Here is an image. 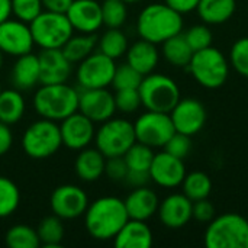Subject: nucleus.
<instances>
[{
    "label": "nucleus",
    "mask_w": 248,
    "mask_h": 248,
    "mask_svg": "<svg viewBox=\"0 0 248 248\" xmlns=\"http://www.w3.org/2000/svg\"><path fill=\"white\" fill-rule=\"evenodd\" d=\"M128 219L125 202L116 196L99 198L84 212L86 230L90 237L99 241L113 240Z\"/></svg>",
    "instance_id": "nucleus-1"
},
{
    "label": "nucleus",
    "mask_w": 248,
    "mask_h": 248,
    "mask_svg": "<svg viewBox=\"0 0 248 248\" xmlns=\"http://www.w3.org/2000/svg\"><path fill=\"white\" fill-rule=\"evenodd\" d=\"M183 17L166 3H153L144 7L137 20V31L141 39L153 44H163L169 38L180 33Z\"/></svg>",
    "instance_id": "nucleus-2"
},
{
    "label": "nucleus",
    "mask_w": 248,
    "mask_h": 248,
    "mask_svg": "<svg viewBox=\"0 0 248 248\" xmlns=\"http://www.w3.org/2000/svg\"><path fill=\"white\" fill-rule=\"evenodd\" d=\"M33 108L39 116L61 122L78 110V92L65 83L42 84L35 93Z\"/></svg>",
    "instance_id": "nucleus-3"
},
{
    "label": "nucleus",
    "mask_w": 248,
    "mask_h": 248,
    "mask_svg": "<svg viewBox=\"0 0 248 248\" xmlns=\"http://www.w3.org/2000/svg\"><path fill=\"white\" fill-rule=\"evenodd\" d=\"M208 248H248V219L240 214L215 217L205 231Z\"/></svg>",
    "instance_id": "nucleus-4"
},
{
    "label": "nucleus",
    "mask_w": 248,
    "mask_h": 248,
    "mask_svg": "<svg viewBox=\"0 0 248 248\" xmlns=\"http://www.w3.org/2000/svg\"><path fill=\"white\" fill-rule=\"evenodd\" d=\"M193 78L205 89H219L230 76V62L222 51L212 45L193 52L187 67Z\"/></svg>",
    "instance_id": "nucleus-5"
},
{
    "label": "nucleus",
    "mask_w": 248,
    "mask_h": 248,
    "mask_svg": "<svg viewBox=\"0 0 248 248\" xmlns=\"http://www.w3.org/2000/svg\"><path fill=\"white\" fill-rule=\"evenodd\" d=\"M138 92L141 103L147 110L170 113L180 100V89L177 83L166 74L150 73L144 76Z\"/></svg>",
    "instance_id": "nucleus-6"
},
{
    "label": "nucleus",
    "mask_w": 248,
    "mask_h": 248,
    "mask_svg": "<svg viewBox=\"0 0 248 248\" xmlns=\"http://www.w3.org/2000/svg\"><path fill=\"white\" fill-rule=\"evenodd\" d=\"M62 147L60 125L55 121L42 118L31 124L22 137V148L28 157L44 160L54 155Z\"/></svg>",
    "instance_id": "nucleus-7"
},
{
    "label": "nucleus",
    "mask_w": 248,
    "mask_h": 248,
    "mask_svg": "<svg viewBox=\"0 0 248 248\" xmlns=\"http://www.w3.org/2000/svg\"><path fill=\"white\" fill-rule=\"evenodd\" d=\"M96 148L106 157H122L135 142L134 124L121 118H110L102 122L94 135Z\"/></svg>",
    "instance_id": "nucleus-8"
},
{
    "label": "nucleus",
    "mask_w": 248,
    "mask_h": 248,
    "mask_svg": "<svg viewBox=\"0 0 248 248\" xmlns=\"http://www.w3.org/2000/svg\"><path fill=\"white\" fill-rule=\"evenodd\" d=\"M33 42L42 49L62 48V45L73 36V26L65 13L42 10L41 15L31 23Z\"/></svg>",
    "instance_id": "nucleus-9"
},
{
    "label": "nucleus",
    "mask_w": 248,
    "mask_h": 248,
    "mask_svg": "<svg viewBox=\"0 0 248 248\" xmlns=\"http://www.w3.org/2000/svg\"><path fill=\"white\" fill-rule=\"evenodd\" d=\"M135 137L138 142H142L151 148L164 147L170 137L176 132L170 113L147 110L134 124Z\"/></svg>",
    "instance_id": "nucleus-10"
},
{
    "label": "nucleus",
    "mask_w": 248,
    "mask_h": 248,
    "mask_svg": "<svg viewBox=\"0 0 248 248\" xmlns=\"http://www.w3.org/2000/svg\"><path fill=\"white\" fill-rule=\"evenodd\" d=\"M115 70V60L97 51L78 62L76 76L83 89H103L112 84Z\"/></svg>",
    "instance_id": "nucleus-11"
},
{
    "label": "nucleus",
    "mask_w": 248,
    "mask_h": 248,
    "mask_svg": "<svg viewBox=\"0 0 248 248\" xmlns=\"http://www.w3.org/2000/svg\"><path fill=\"white\" fill-rule=\"evenodd\" d=\"M51 211L61 219H76L84 215L89 206L86 192L76 185H61L51 195Z\"/></svg>",
    "instance_id": "nucleus-12"
},
{
    "label": "nucleus",
    "mask_w": 248,
    "mask_h": 248,
    "mask_svg": "<svg viewBox=\"0 0 248 248\" xmlns=\"http://www.w3.org/2000/svg\"><path fill=\"white\" fill-rule=\"evenodd\" d=\"M176 132L193 137L206 124V109L202 102L193 97L180 99L170 112Z\"/></svg>",
    "instance_id": "nucleus-13"
},
{
    "label": "nucleus",
    "mask_w": 248,
    "mask_h": 248,
    "mask_svg": "<svg viewBox=\"0 0 248 248\" xmlns=\"http://www.w3.org/2000/svg\"><path fill=\"white\" fill-rule=\"evenodd\" d=\"M35 42L31 26L19 19H7L0 23V51L20 57L32 51Z\"/></svg>",
    "instance_id": "nucleus-14"
},
{
    "label": "nucleus",
    "mask_w": 248,
    "mask_h": 248,
    "mask_svg": "<svg viewBox=\"0 0 248 248\" xmlns=\"http://www.w3.org/2000/svg\"><path fill=\"white\" fill-rule=\"evenodd\" d=\"M78 112H81L94 124H102L113 118L116 112L115 94L106 90V87L83 89V92L78 93Z\"/></svg>",
    "instance_id": "nucleus-15"
},
{
    "label": "nucleus",
    "mask_w": 248,
    "mask_h": 248,
    "mask_svg": "<svg viewBox=\"0 0 248 248\" xmlns=\"http://www.w3.org/2000/svg\"><path fill=\"white\" fill-rule=\"evenodd\" d=\"M60 132L62 145L77 151L89 147L96 135L94 122L78 110L61 121Z\"/></svg>",
    "instance_id": "nucleus-16"
},
{
    "label": "nucleus",
    "mask_w": 248,
    "mask_h": 248,
    "mask_svg": "<svg viewBox=\"0 0 248 248\" xmlns=\"http://www.w3.org/2000/svg\"><path fill=\"white\" fill-rule=\"evenodd\" d=\"M185 176L186 167L182 158H177L167 151L154 155L150 167V177L155 185L166 189H173L182 185Z\"/></svg>",
    "instance_id": "nucleus-17"
},
{
    "label": "nucleus",
    "mask_w": 248,
    "mask_h": 248,
    "mask_svg": "<svg viewBox=\"0 0 248 248\" xmlns=\"http://www.w3.org/2000/svg\"><path fill=\"white\" fill-rule=\"evenodd\" d=\"M65 15L80 33H94L103 26L102 6L96 0H73Z\"/></svg>",
    "instance_id": "nucleus-18"
},
{
    "label": "nucleus",
    "mask_w": 248,
    "mask_h": 248,
    "mask_svg": "<svg viewBox=\"0 0 248 248\" xmlns=\"http://www.w3.org/2000/svg\"><path fill=\"white\" fill-rule=\"evenodd\" d=\"M193 202L185 193H173L160 202L157 214L161 224L170 230H179L187 225L192 217Z\"/></svg>",
    "instance_id": "nucleus-19"
},
{
    "label": "nucleus",
    "mask_w": 248,
    "mask_h": 248,
    "mask_svg": "<svg viewBox=\"0 0 248 248\" xmlns=\"http://www.w3.org/2000/svg\"><path fill=\"white\" fill-rule=\"evenodd\" d=\"M39 60V83L58 84L65 83L71 73V62L67 60L61 48L42 49Z\"/></svg>",
    "instance_id": "nucleus-20"
},
{
    "label": "nucleus",
    "mask_w": 248,
    "mask_h": 248,
    "mask_svg": "<svg viewBox=\"0 0 248 248\" xmlns=\"http://www.w3.org/2000/svg\"><path fill=\"white\" fill-rule=\"evenodd\" d=\"M129 219L147 221L157 214L160 201L154 190L141 186L135 187L124 201Z\"/></svg>",
    "instance_id": "nucleus-21"
},
{
    "label": "nucleus",
    "mask_w": 248,
    "mask_h": 248,
    "mask_svg": "<svg viewBox=\"0 0 248 248\" xmlns=\"http://www.w3.org/2000/svg\"><path fill=\"white\" fill-rule=\"evenodd\" d=\"M116 248H150L153 246V231L145 221L128 219L113 238Z\"/></svg>",
    "instance_id": "nucleus-22"
},
{
    "label": "nucleus",
    "mask_w": 248,
    "mask_h": 248,
    "mask_svg": "<svg viewBox=\"0 0 248 248\" xmlns=\"http://www.w3.org/2000/svg\"><path fill=\"white\" fill-rule=\"evenodd\" d=\"M160 55L155 44L140 39L131 46H128L126 51V62L132 65L137 71H140L142 76H147L153 73L158 64Z\"/></svg>",
    "instance_id": "nucleus-23"
},
{
    "label": "nucleus",
    "mask_w": 248,
    "mask_h": 248,
    "mask_svg": "<svg viewBox=\"0 0 248 248\" xmlns=\"http://www.w3.org/2000/svg\"><path fill=\"white\" fill-rule=\"evenodd\" d=\"M106 157L97 148H83L76 158V174L83 182H96L105 174Z\"/></svg>",
    "instance_id": "nucleus-24"
},
{
    "label": "nucleus",
    "mask_w": 248,
    "mask_h": 248,
    "mask_svg": "<svg viewBox=\"0 0 248 248\" xmlns=\"http://www.w3.org/2000/svg\"><path fill=\"white\" fill-rule=\"evenodd\" d=\"M12 81L17 90H29L39 83V60L38 55L28 52L17 57L12 68Z\"/></svg>",
    "instance_id": "nucleus-25"
},
{
    "label": "nucleus",
    "mask_w": 248,
    "mask_h": 248,
    "mask_svg": "<svg viewBox=\"0 0 248 248\" xmlns=\"http://www.w3.org/2000/svg\"><path fill=\"white\" fill-rule=\"evenodd\" d=\"M235 7V0H199L196 12L203 23L221 25L232 17Z\"/></svg>",
    "instance_id": "nucleus-26"
},
{
    "label": "nucleus",
    "mask_w": 248,
    "mask_h": 248,
    "mask_svg": "<svg viewBox=\"0 0 248 248\" xmlns=\"http://www.w3.org/2000/svg\"><path fill=\"white\" fill-rule=\"evenodd\" d=\"M193 52L195 51L182 32L163 42V55L174 67L187 68L192 61Z\"/></svg>",
    "instance_id": "nucleus-27"
},
{
    "label": "nucleus",
    "mask_w": 248,
    "mask_h": 248,
    "mask_svg": "<svg viewBox=\"0 0 248 248\" xmlns=\"http://www.w3.org/2000/svg\"><path fill=\"white\" fill-rule=\"evenodd\" d=\"M25 113V99L17 89L1 90L0 93V122L6 125L17 124Z\"/></svg>",
    "instance_id": "nucleus-28"
},
{
    "label": "nucleus",
    "mask_w": 248,
    "mask_h": 248,
    "mask_svg": "<svg viewBox=\"0 0 248 248\" xmlns=\"http://www.w3.org/2000/svg\"><path fill=\"white\" fill-rule=\"evenodd\" d=\"M97 44V38L94 33H80L77 36H71L64 45L62 52L67 57V60L73 62H80L86 57H89Z\"/></svg>",
    "instance_id": "nucleus-29"
},
{
    "label": "nucleus",
    "mask_w": 248,
    "mask_h": 248,
    "mask_svg": "<svg viewBox=\"0 0 248 248\" xmlns=\"http://www.w3.org/2000/svg\"><path fill=\"white\" fill-rule=\"evenodd\" d=\"M183 193L192 201H201L206 199L211 195L212 190V180L211 177L203 173V171H193V173H186L183 182Z\"/></svg>",
    "instance_id": "nucleus-30"
},
{
    "label": "nucleus",
    "mask_w": 248,
    "mask_h": 248,
    "mask_svg": "<svg viewBox=\"0 0 248 248\" xmlns=\"http://www.w3.org/2000/svg\"><path fill=\"white\" fill-rule=\"evenodd\" d=\"M99 51L112 60L126 54L128 38L119 28H109L99 39Z\"/></svg>",
    "instance_id": "nucleus-31"
},
{
    "label": "nucleus",
    "mask_w": 248,
    "mask_h": 248,
    "mask_svg": "<svg viewBox=\"0 0 248 248\" xmlns=\"http://www.w3.org/2000/svg\"><path fill=\"white\" fill-rule=\"evenodd\" d=\"M38 237L45 247H60L64 240V225L58 217H46L38 225Z\"/></svg>",
    "instance_id": "nucleus-32"
},
{
    "label": "nucleus",
    "mask_w": 248,
    "mask_h": 248,
    "mask_svg": "<svg viewBox=\"0 0 248 248\" xmlns=\"http://www.w3.org/2000/svg\"><path fill=\"white\" fill-rule=\"evenodd\" d=\"M6 246L9 248H38L41 246L38 232L29 225L17 224L7 230Z\"/></svg>",
    "instance_id": "nucleus-33"
},
{
    "label": "nucleus",
    "mask_w": 248,
    "mask_h": 248,
    "mask_svg": "<svg viewBox=\"0 0 248 248\" xmlns=\"http://www.w3.org/2000/svg\"><path fill=\"white\" fill-rule=\"evenodd\" d=\"M154 153L153 148L142 144V142H135L125 154V163L128 166V170H134V171H150L153 158H154Z\"/></svg>",
    "instance_id": "nucleus-34"
},
{
    "label": "nucleus",
    "mask_w": 248,
    "mask_h": 248,
    "mask_svg": "<svg viewBox=\"0 0 248 248\" xmlns=\"http://www.w3.org/2000/svg\"><path fill=\"white\" fill-rule=\"evenodd\" d=\"M20 192L7 177L0 176V218L10 217L19 206Z\"/></svg>",
    "instance_id": "nucleus-35"
},
{
    "label": "nucleus",
    "mask_w": 248,
    "mask_h": 248,
    "mask_svg": "<svg viewBox=\"0 0 248 248\" xmlns=\"http://www.w3.org/2000/svg\"><path fill=\"white\" fill-rule=\"evenodd\" d=\"M100 6L103 25L108 28H121L125 23L128 17V9L124 0H105L100 3Z\"/></svg>",
    "instance_id": "nucleus-36"
},
{
    "label": "nucleus",
    "mask_w": 248,
    "mask_h": 248,
    "mask_svg": "<svg viewBox=\"0 0 248 248\" xmlns=\"http://www.w3.org/2000/svg\"><path fill=\"white\" fill-rule=\"evenodd\" d=\"M142 78H144V76L126 62V64L116 67L115 74H113V80H112V86L115 87V90L138 89Z\"/></svg>",
    "instance_id": "nucleus-37"
},
{
    "label": "nucleus",
    "mask_w": 248,
    "mask_h": 248,
    "mask_svg": "<svg viewBox=\"0 0 248 248\" xmlns=\"http://www.w3.org/2000/svg\"><path fill=\"white\" fill-rule=\"evenodd\" d=\"M44 6L41 0H12V13L16 19L31 23L33 19H36Z\"/></svg>",
    "instance_id": "nucleus-38"
},
{
    "label": "nucleus",
    "mask_w": 248,
    "mask_h": 248,
    "mask_svg": "<svg viewBox=\"0 0 248 248\" xmlns=\"http://www.w3.org/2000/svg\"><path fill=\"white\" fill-rule=\"evenodd\" d=\"M186 41L189 42V45L192 46L193 51H199L203 48H208L212 45V31L208 28L206 23H201V25H195L192 28H189L185 33Z\"/></svg>",
    "instance_id": "nucleus-39"
},
{
    "label": "nucleus",
    "mask_w": 248,
    "mask_h": 248,
    "mask_svg": "<svg viewBox=\"0 0 248 248\" xmlns=\"http://www.w3.org/2000/svg\"><path fill=\"white\" fill-rule=\"evenodd\" d=\"M230 62L240 76L248 78V38L234 42L230 51Z\"/></svg>",
    "instance_id": "nucleus-40"
},
{
    "label": "nucleus",
    "mask_w": 248,
    "mask_h": 248,
    "mask_svg": "<svg viewBox=\"0 0 248 248\" xmlns=\"http://www.w3.org/2000/svg\"><path fill=\"white\" fill-rule=\"evenodd\" d=\"M115 103H116V110H121L124 113H132L142 105L138 89L116 90Z\"/></svg>",
    "instance_id": "nucleus-41"
},
{
    "label": "nucleus",
    "mask_w": 248,
    "mask_h": 248,
    "mask_svg": "<svg viewBox=\"0 0 248 248\" xmlns=\"http://www.w3.org/2000/svg\"><path fill=\"white\" fill-rule=\"evenodd\" d=\"M192 137L189 135H185L182 132H174L170 140L166 142L164 145V151H167L169 154L177 157V158H182L185 160L189 153L192 151Z\"/></svg>",
    "instance_id": "nucleus-42"
},
{
    "label": "nucleus",
    "mask_w": 248,
    "mask_h": 248,
    "mask_svg": "<svg viewBox=\"0 0 248 248\" xmlns=\"http://www.w3.org/2000/svg\"><path fill=\"white\" fill-rule=\"evenodd\" d=\"M105 173L113 182L125 180V177L128 174V166L125 163L124 155L122 157H110V158H106Z\"/></svg>",
    "instance_id": "nucleus-43"
},
{
    "label": "nucleus",
    "mask_w": 248,
    "mask_h": 248,
    "mask_svg": "<svg viewBox=\"0 0 248 248\" xmlns=\"http://www.w3.org/2000/svg\"><path fill=\"white\" fill-rule=\"evenodd\" d=\"M192 217L199 221V222H211L215 218V206L212 202L206 199L195 201L193 202V209H192Z\"/></svg>",
    "instance_id": "nucleus-44"
},
{
    "label": "nucleus",
    "mask_w": 248,
    "mask_h": 248,
    "mask_svg": "<svg viewBox=\"0 0 248 248\" xmlns=\"http://www.w3.org/2000/svg\"><path fill=\"white\" fill-rule=\"evenodd\" d=\"M164 3L169 4L176 12H179L180 15H183V13H189V12L196 10L199 0H164Z\"/></svg>",
    "instance_id": "nucleus-45"
},
{
    "label": "nucleus",
    "mask_w": 248,
    "mask_h": 248,
    "mask_svg": "<svg viewBox=\"0 0 248 248\" xmlns=\"http://www.w3.org/2000/svg\"><path fill=\"white\" fill-rule=\"evenodd\" d=\"M150 180H151L150 171H134V170H128V174L125 177V182L129 183L134 187L145 186Z\"/></svg>",
    "instance_id": "nucleus-46"
},
{
    "label": "nucleus",
    "mask_w": 248,
    "mask_h": 248,
    "mask_svg": "<svg viewBox=\"0 0 248 248\" xmlns=\"http://www.w3.org/2000/svg\"><path fill=\"white\" fill-rule=\"evenodd\" d=\"M13 144V135L10 131V125L0 122V157L4 155Z\"/></svg>",
    "instance_id": "nucleus-47"
},
{
    "label": "nucleus",
    "mask_w": 248,
    "mask_h": 248,
    "mask_svg": "<svg viewBox=\"0 0 248 248\" xmlns=\"http://www.w3.org/2000/svg\"><path fill=\"white\" fill-rule=\"evenodd\" d=\"M41 1L45 10L57 12V13H67L68 7L73 3V0H41Z\"/></svg>",
    "instance_id": "nucleus-48"
},
{
    "label": "nucleus",
    "mask_w": 248,
    "mask_h": 248,
    "mask_svg": "<svg viewBox=\"0 0 248 248\" xmlns=\"http://www.w3.org/2000/svg\"><path fill=\"white\" fill-rule=\"evenodd\" d=\"M12 15V0H0V23L7 20Z\"/></svg>",
    "instance_id": "nucleus-49"
},
{
    "label": "nucleus",
    "mask_w": 248,
    "mask_h": 248,
    "mask_svg": "<svg viewBox=\"0 0 248 248\" xmlns=\"http://www.w3.org/2000/svg\"><path fill=\"white\" fill-rule=\"evenodd\" d=\"M1 65H3V52L0 51V68H1Z\"/></svg>",
    "instance_id": "nucleus-50"
},
{
    "label": "nucleus",
    "mask_w": 248,
    "mask_h": 248,
    "mask_svg": "<svg viewBox=\"0 0 248 248\" xmlns=\"http://www.w3.org/2000/svg\"><path fill=\"white\" fill-rule=\"evenodd\" d=\"M125 3H137V1H141V0H124Z\"/></svg>",
    "instance_id": "nucleus-51"
},
{
    "label": "nucleus",
    "mask_w": 248,
    "mask_h": 248,
    "mask_svg": "<svg viewBox=\"0 0 248 248\" xmlns=\"http://www.w3.org/2000/svg\"><path fill=\"white\" fill-rule=\"evenodd\" d=\"M1 90H3V89H1V83H0V93H1Z\"/></svg>",
    "instance_id": "nucleus-52"
}]
</instances>
